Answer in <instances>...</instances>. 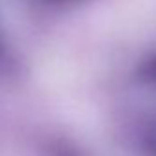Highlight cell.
Listing matches in <instances>:
<instances>
[{"label": "cell", "instance_id": "3957f363", "mask_svg": "<svg viewBox=\"0 0 156 156\" xmlns=\"http://www.w3.org/2000/svg\"><path fill=\"white\" fill-rule=\"evenodd\" d=\"M44 2L51 6H75V4L85 2V0H44Z\"/></svg>", "mask_w": 156, "mask_h": 156}, {"label": "cell", "instance_id": "6da1fadb", "mask_svg": "<svg viewBox=\"0 0 156 156\" xmlns=\"http://www.w3.org/2000/svg\"><path fill=\"white\" fill-rule=\"evenodd\" d=\"M19 68V57L17 51L4 30V26L0 24V77H9L17 72Z\"/></svg>", "mask_w": 156, "mask_h": 156}, {"label": "cell", "instance_id": "277c9868", "mask_svg": "<svg viewBox=\"0 0 156 156\" xmlns=\"http://www.w3.org/2000/svg\"><path fill=\"white\" fill-rule=\"evenodd\" d=\"M147 73H149V77L156 79V59H152V61L149 62V66H147Z\"/></svg>", "mask_w": 156, "mask_h": 156}, {"label": "cell", "instance_id": "7a4b0ae2", "mask_svg": "<svg viewBox=\"0 0 156 156\" xmlns=\"http://www.w3.org/2000/svg\"><path fill=\"white\" fill-rule=\"evenodd\" d=\"M42 156H83V152H79L72 143L68 141H50L44 145Z\"/></svg>", "mask_w": 156, "mask_h": 156}]
</instances>
